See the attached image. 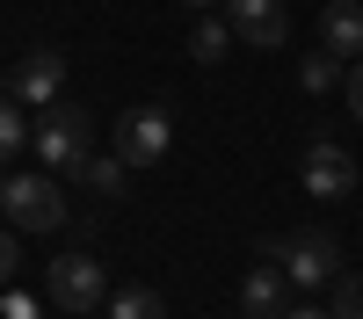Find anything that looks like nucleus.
Listing matches in <instances>:
<instances>
[{
  "label": "nucleus",
  "instance_id": "obj_11",
  "mask_svg": "<svg viewBox=\"0 0 363 319\" xmlns=\"http://www.w3.org/2000/svg\"><path fill=\"white\" fill-rule=\"evenodd\" d=\"M225 51H233V29H225V15H196V29H189V58H196V66H218Z\"/></svg>",
  "mask_w": 363,
  "mask_h": 319
},
{
  "label": "nucleus",
  "instance_id": "obj_5",
  "mask_svg": "<svg viewBox=\"0 0 363 319\" xmlns=\"http://www.w3.org/2000/svg\"><path fill=\"white\" fill-rule=\"evenodd\" d=\"M167 145H174L167 109H124V116H116V160H124V167H160Z\"/></svg>",
  "mask_w": 363,
  "mask_h": 319
},
{
  "label": "nucleus",
  "instance_id": "obj_21",
  "mask_svg": "<svg viewBox=\"0 0 363 319\" xmlns=\"http://www.w3.org/2000/svg\"><path fill=\"white\" fill-rule=\"evenodd\" d=\"M182 8H189V15H211V8H225V0H182Z\"/></svg>",
  "mask_w": 363,
  "mask_h": 319
},
{
  "label": "nucleus",
  "instance_id": "obj_9",
  "mask_svg": "<svg viewBox=\"0 0 363 319\" xmlns=\"http://www.w3.org/2000/svg\"><path fill=\"white\" fill-rule=\"evenodd\" d=\"M58 80H66V58H58V51H29L22 66L8 73V95L15 102H58Z\"/></svg>",
  "mask_w": 363,
  "mask_h": 319
},
{
  "label": "nucleus",
  "instance_id": "obj_13",
  "mask_svg": "<svg viewBox=\"0 0 363 319\" xmlns=\"http://www.w3.org/2000/svg\"><path fill=\"white\" fill-rule=\"evenodd\" d=\"M298 87H306V95L342 87V58H335V51H306V58H298Z\"/></svg>",
  "mask_w": 363,
  "mask_h": 319
},
{
  "label": "nucleus",
  "instance_id": "obj_7",
  "mask_svg": "<svg viewBox=\"0 0 363 319\" xmlns=\"http://www.w3.org/2000/svg\"><path fill=\"white\" fill-rule=\"evenodd\" d=\"M225 29L255 51H277L291 37V15H284V0H225Z\"/></svg>",
  "mask_w": 363,
  "mask_h": 319
},
{
  "label": "nucleus",
  "instance_id": "obj_17",
  "mask_svg": "<svg viewBox=\"0 0 363 319\" xmlns=\"http://www.w3.org/2000/svg\"><path fill=\"white\" fill-rule=\"evenodd\" d=\"M342 87H349V116L363 124V58H349V66H342Z\"/></svg>",
  "mask_w": 363,
  "mask_h": 319
},
{
  "label": "nucleus",
  "instance_id": "obj_15",
  "mask_svg": "<svg viewBox=\"0 0 363 319\" xmlns=\"http://www.w3.org/2000/svg\"><path fill=\"white\" fill-rule=\"evenodd\" d=\"M335 319H363V276H335Z\"/></svg>",
  "mask_w": 363,
  "mask_h": 319
},
{
  "label": "nucleus",
  "instance_id": "obj_14",
  "mask_svg": "<svg viewBox=\"0 0 363 319\" xmlns=\"http://www.w3.org/2000/svg\"><path fill=\"white\" fill-rule=\"evenodd\" d=\"M124 160H116V153H87V167H80V182L87 189H95V196H124Z\"/></svg>",
  "mask_w": 363,
  "mask_h": 319
},
{
  "label": "nucleus",
  "instance_id": "obj_2",
  "mask_svg": "<svg viewBox=\"0 0 363 319\" xmlns=\"http://www.w3.org/2000/svg\"><path fill=\"white\" fill-rule=\"evenodd\" d=\"M262 261H277L291 290H327L342 276L335 232H277V240H262Z\"/></svg>",
  "mask_w": 363,
  "mask_h": 319
},
{
  "label": "nucleus",
  "instance_id": "obj_1",
  "mask_svg": "<svg viewBox=\"0 0 363 319\" xmlns=\"http://www.w3.org/2000/svg\"><path fill=\"white\" fill-rule=\"evenodd\" d=\"M29 145H37V160L51 174H80L87 153H95V116L80 102H44V116L29 124Z\"/></svg>",
  "mask_w": 363,
  "mask_h": 319
},
{
  "label": "nucleus",
  "instance_id": "obj_19",
  "mask_svg": "<svg viewBox=\"0 0 363 319\" xmlns=\"http://www.w3.org/2000/svg\"><path fill=\"white\" fill-rule=\"evenodd\" d=\"M284 319H335L327 305H284Z\"/></svg>",
  "mask_w": 363,
  "mask_h": 319
},
{
  "label": "nucleus",
  "instance_id": "obj_18",
  "mask_svg": "<svg viewBox=\"0 0 363 319\" xmlns=\"http://www.w3.org/2000/svg\"><path fill=\"white\" fill-rule=\"evenodd\" d=\"M22 269V247H15V232H0V283H8Z\"/></svg>",
  "mask_w": 363,
  "mask_h": 319
},
{
  "label": "nucleus",
  "instance_id": "obj_12",
  "mask_svg": "<svg viewBox=\"0 0 363 319\" xmlns=\"http://www.w3.org/2000/svg\"><path fill=\"white\" fill-rule=\"evenodd\" d=\"M109 305V319H167V305H160V290H145V283H124L116 298H102Z\"/></svg>",
  "mask_w": 363,
  "mask_h": 319
},
{
  "label": "nucleus",
  "instance_id": "obj_10",
  "mask_svg": "<svg viewBox=\"0 0 363 319\" xmlns=\"http://www.w3.org/2000/svg\"><path fill=\"white\" fill-rule=\"evenodd\" d=\"M320 51H335L342 66L363 58V8H356V0H335V8L320 15Z\"/></svg>",
  "mask_w": 363,
  "mask_h": 319
},
{
  "label": "nucleus",
  "instance_id": "obj_8",
  "mask_svg": "<svg viewBox=\"0 0 363 319\" xmlns=\"http://www.w3.org/2000/svg\"><path fill=\"white\" fill-rule=\"evenodd\" d=\"M284 305H291L284 269H277V261H255L247 283H240V319H284Z\"/></svg>",
  "mask_w": 363,
  "mask_h": 319
},
{
  "label": "nucleus",
  "instance_id": "obj_3",
  "mask_svg": "<svg viewBox=\"0 0 363 319\" xmlns=\"http://www.w3.org/2000/svg\"><path fill=\"white\" fill-rule=\"evenodd\" d=\"M0 218L15 232H58L66 225V189L51 174H8L0 182Z\"/></svg>",
  "mask_w": 363,
  "mask_h": 319
},
{
  "label": "nucleus",
  "instance_id": "obj_4",
  "mask_svg": "<svg viewBox=\"0 0 363 319\" xmlns=\"http://www.w3.org/2000/svg\"><path fill=\"white\" fill-rule=\"evenodd\" d=\"M102 298H109V269L95 254H58L51 261V305L58 312H102Z\"/></svg>",
  "mask_w": 363,
  "mask_h": 319
},
{
  "label": "nucleus",
  "instance_id": "obj_22",
  "mask_svg": "<svg viewBox=\"0 0 363 319\" xmlns=\"http://www.w3.org/2000/svg\"><path fill=\"white\" fill-rule=\"evenodd\" d=\"M80 319H87V312H80Z\"/></svg>",
  "mask_w": 363,
  "mask_h": 319
},
{
  "label": "nucleus",
  "instance_id": "obj_6",
  "mask_svg": "<svg viewBox=\"0 0 363 319\" xmlns=\"http://www.w3.org/2000/svg\"><path fill=\"white\" fill-rule=\"evenodd\" d=\"M298 182H306V196H320V203L349 196V182H356L349 145H335V138H313V145H306V160H298Z\"/></svg>",
  "mask_w": 363,
  "mask_h": 319
},
{
  "label": "nucleus",
  "instance_id": "obj_16",
  "mask_svg": "<svg viewBox=\"0 0 363 319\" xmlns=\"http://www.w3.org/2000/svg\"><path fill=\"white\" fill-rule=\"evenodd\" d=\"M22 145H29V124L15 116V102H0V160H15Z\"/></svg>",
  "mask_w": 363,
  "mask_h": 319
},
{
  "label": "nucleus",
  "instance_id": "obj_20",
  "mask_svg": "<svg viewBox=\"0 0 363 319\" xmlns=\"http://www.w3.org/2000/svg\"><path fill=\"white\" fill-rule=\"evenodd\" d=\"M8 319H37V305H29V298H8Z\"/></svg>",
  "mask_w": 363,
  "mask_h": 319
}]
</instances>
